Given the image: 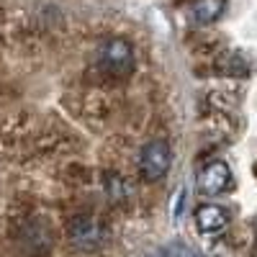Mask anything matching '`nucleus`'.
<instances>
[{
    "label": "nucleus",
    "instance_id": "nucleus-1",
    "mask_svg": "<svg viewBox=\"0 0 257 257\" xmlns=\"http://www.w3.org/2000/svg\"><path fill=\"white\" fill-rule=\"evenodd\" d=\"M93 67L98 70V75L108 77V80L128 77L137 67V57H134L132 44L126 39H105L95 52Z\"/></svg>",
    "mask_w": 257,
    "mask_h": 257
},
{
    "label": "nucleus",
    "instance_id": "nucleus-2",
    "mask_svg": "<svg viewBox=\"0 0 257 257\" xmlns=\"http://www.w3.org/2000/svg\"><path fill=\"white\" fill-rule=\"evenodd\" d=\"M67 242L80 252H95L108 242V226L98 216L80 213V216H72L67 221Z\"/></svg>",
    "mask_w": 257,
    "mask_h": 257
},
{
    "label": "nucleus",
    "instance_id": "nucleus-3",
    "mask_svg": "<svg viewBox=\"0 0 257 257\" xmlns=\"http://www.w3.org/2000/svg\"><path fill=\"white\" fill-rule=\"evenodd\" d=\"M170 165H173V152H170L167 142H147L139 152V173L147 183H157L167 175Z\"/></svg>",
    "mask_w": 257,
    "mask_h": 257
},
{
    "label": "nucleus",
    "instance_id": "nucleus-4",
    "mask_svg": "<svg viewBox=\"0 0 257 257\" xmlns=\"http://www.w3.org/2000/svg\"><path fill=\"white\" fill-rule=\"evenodd\" d=\"M231 183H234L231 170L221 160H213V162L203 165L198 173V190L203 196H221V193H226L231 188Z\"/></svg>",
    "mask_w": 257,
    "mask_h": 257
},
{
    "label": "nucleus",
    "instance_id": "nucleus-5",
    "mask_svg": "<svg viewBox=\"0 0 257 257\" xmlns=\"http://www.w3.org/2000/svg\"><path fill=\"white\" fill-rule=\"evenodd\" d=\"M229 221H231L229 211L216 203H206L196 211V226L201 234H221L229 226Z\"/></svg>",
    "mask_w": 257,
    "mask_h": 257
},
{
    "label": "nucleus",
    "instance_id": "nucleus-6",
    "mask_svg": "<svg viewBox=\"0 0 257 257\" xmlns=\"http://www.w3.org/2000/svg\"><path fill=\"white\" fill-rule=\"evenodd\" d=\"M185 18L193 26H208L224 13V0H188Z\"/></svg>",
    "mask_w": 257,
    "mask_h": 257
},
{
    "label": "nucleus",
    "instance_id": "nucleus-7",
    "mask_svg": "<svg viewBox=\"0 0 257 257\" xmlns=\"http://www.w3.org/2000/svg\"><path fill=\"white\" fill-rule=\"evenodd\" d=\"M221 75H247L249 72V67H247V62L239 57V54H226V57H221L219 59V67H216Z\"/></svg>",
    "mask_w": 257,
    "mask_h": 257
}]
</instances>
